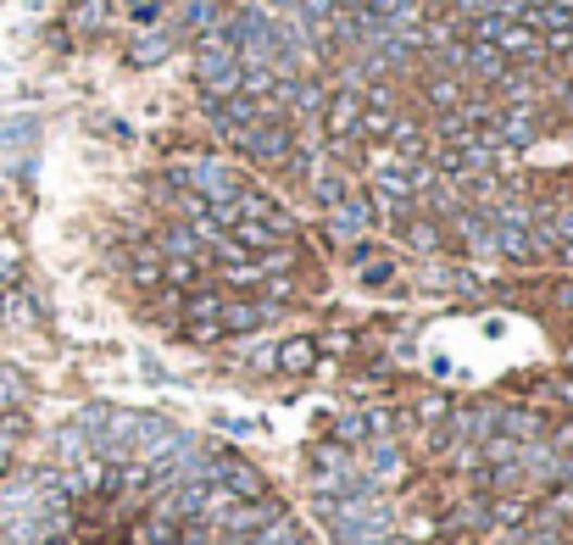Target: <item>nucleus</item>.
<instances>
[{"instance_id":"31","label":"nucleus","mask_w":573,"mask_h":545,"mask_svg":"<svg viewBox=\"0 0 573 545\" xmlns=\"http://www.w3.org/2000/svg\"><path fill=\"white\" fill-rule=\"evenodd\" d=\"M368 418L362 412H346V418H334V445H368Z\"/></svg>"},{"instance_id":"19","label":"nucleus","mask_w":573,"mask_h":545,"mask_svg":"<svg viewBox=\"0 0 573 545\" xmlns=\"http://www.w3.org/2000/svg\"><path fill=\"white\" fill-rule=\"evenodd\" d=\"M128 278L139 289H162V251H157V245H134V251H128Z\"/></svg>"},{"instance_id":"37","label":"nucleus","mask_w":573,"mask_h":545,"mask_svg":"<svg viewBox=\"0 0 573 545\" xmlns=\"http://www.w3.org/2000/svg\"><path fill=\"white\" fill-rule=\"evenodd\" d=\"M134 23H146V28H157V17H162V0H134Z\"/></svg>"},{"instance_id":"32","label":"nucleus","mask_w":573,"mask_h":545,"mask_svg":"<svg viewBox=\"0 0 573 545\" xmlns=\"http://www.w3.org/2000/svg\"><path fill=\"white\" fill-rule=\"evenodd\" d=\"M17 278H23V245L0 234V284H17Z\"/></svg>"},{"instance_id":"20","label":"nucleus","mask_w":573,"mask_h":545,"mask_svg":"<svg viewBox=\"0 0 573 545\" xmlns=\"http://www.w3.org/2000/svg\"><path fill=\"white\" fill-rule=\"evenodd\" d=\"M107 23H112V0H78V7L67 12L73 34H107Z\"/></svg>"},{"instance_id":"1","label":"nucleus","mask_w":573,"mask_h":545,"mask_svg":"<svg viewBox=\"0 0 573 545\" xmlns=\"http://www.w3.org/2000/svg\"><path fill=\"white\" fill-rule=\"evenodd\" d=\"M207 479L212 484H223L234 501H257V495H267V479H262V468L257 462H246V457H234V451H207Z\"/></svg>"},{"instance_id":"17","label":"nucleus","mask_w":573,"mask_h":545,"mask_svg":"<svg viewBox=\"0 0 573 545\" xmlns=\"http://www.w3.org/2000/svg\"><path fill=\"white\" fill-rule=\"evenodd\" d=\"M151 245H157L162 257H196V262H207V245H201V234L189 228V223H167Z\"/></svg>"},{"instance_id":"2","label":"nucleus","mask_w":573,"mask_h":545,"mask_svg":"<svg viewBox=\"0 0 573 545\" xmlns=\"http://www.w3.org/2000/svg\"><path fill=\"white\" fill-rule=\"evenodd\" d=\"M234 145H240V151L251 157V162H284L296 151V128L284 123V117H262V123H251V128H240L234 134Z\"/></svg>"},{"instance_id":"35","label":"nucleus","mask_w":573,"mask_h":545,"mask_svg":"<svg viewBox=\"0 0 573 545\" xmlns=\"http://www.w3.org/2000/svg\"><path fill=\"white\" fill-rule=\"evenodd\" d=\"M17 139H34V117H12V123H0V145H17Z\"/></svg>"},{"instance_id":"43","label":"nucleus","mask_w":573,"mask_h":545,"mask_svg":"<svg viewBox=\"0 0 573 545\" xmlns=\"http://www.w3.org/2000/svg\"><path fill=\"white\" fill-rule=\"evenodd\" d=\"M128 7H134V0H128Z\"/></svg>"},{"instance_id":"23","label":"nucleus","mask_w":573,"mask_h":545,"mask_svg":"<svg viewBox=\"0 0 573 545\" xmlns=\"http://www.w3.org/2000/svg\"><path fill=\"white\" fill-rule=\"evenodd\" d=\"M535 512H530V501L523 495H490V529H523Z\"/></svg>"},{"instance_id":"3","label":"nucleus","mask_w":573,"mask_h":545,"mask_svg":"<svg viewBox=\"0 0 573 545\" xmlns=\"http://www.w3.org/2000/svg\"><path fill=\"white\" fill-rule=\"evenodd\" d=\"M284 512V501H278V495H257V501H234L217 523H212V534H223L228 545H246L257 529H267L273 518Z\"/></svg>"},{"instance_id":"25","label":"nucleus","mask_w":573,"mask_h":545,"mask_svg":"<svg viewBox=\"0 0 573 545\" xmlns=\"http://www.w3.org/2000/svg\"><path fill=\"white\" fill-rule=\"evenodd\" d=\"M407 245H412V251H423V257H435L440 245H446V228L435 218H407Z\"/></svg>"},{"instance_id":"42","label":"nucleus","mask_w":573,"mask_h":545,"mask_svg":"<svg viewBox=\"0 0 573 545\" xmlns=\"http://www.w3.org/2000/svg\"><path fill=\"white\" fill-rule=\"evenodd\" d=\"M39 545H67V540H62V534H45V540H39Z\"/></svg>"},{"instance_id":"12","label":"nucleus","mask_w":573,"mask_h":545,"mask_svg":"<svg viewBox=\"0 0 573 545\" xmlns=\"http://www.w3.org/2000/svg\"><path fill=\"white\" fill-rule=\"evenodd\" d=\"M446 534H485L490 529V495H468V501H457L446 518H440Z\"/></svg>"},{"instance_id":"5","label":"nucleus","mask_w":573,"mask_h":545,"mask_svg":"<svg viewBox=\"0 0 573 545\" xmlns=\"http://www.w3.org/2000/svg\"><path fill=\"white\" fill-rule=\"evenodd\" d=\"M273 312H278V307L251 301V295H223V312H217V323H223V334H257V329H262Z\"/></svg>"},{"instance_id":"4","label":"nucleus","mask_w":573,"mask_h":545,"mask_svg":"<svg viewBox=\"0 0 573 545\" xmlns=\"http://www.w3.org/2000/svg\"><path fill=\"white\" fill-rule=\"evenodd\" d=\"M217 312H223V289H189V295H184V307H178V318H184V334L196 339V345H212V339H223V323H217Z\"/></svg>"},{"instance_id":"9","label":"nucleus","mask_w":573,"mask_h":545,"mask_svg":"<svg viewBox=\"0 0 573 545\" xmlns=\"http://www.w3.org/2000/svg\"><path fill=\"white\" fill-rule=\"evenodd\" d=\"M323 128H328V139H351L357 134V123H362V95L357 89H340V95H328L323 101V117H317Z\"/></svg>"},{"instance_id":"6","label":"nucleus","mask_w":573,"mask_h":545,"mask_svg":"<svg viewBox=\"0 0 573 545\" xmlns=\"http://www.w3.org/2000/svg\"><path fill=\"white\" fill-rule=\"evenodd\" d=\"M317 357H323V345H317L312 334H290V339L273 345V368L290 373V379H307V373L317 368Z\"/></svg>"},{"instance_id":"34","label":"nucleus","mask_w":573,"mask_h":545,"mask_svg":"<svg viewBox=\"0 0 573 545\" xmlns=\"http://www.w3.org/2000/svg\"><path fill=\"white\" fill-rule=\"evenodd\" d=\"M17 439H23V418L17 412H0V457H12Z\"/></svg>"},{"instance_id":"27","label":"nucleus","mask_w":573,"mask_h":545,"mask_svg":"<svg viewBox=\"0 0 573 545\" xmlns=\"http://www.w3.org/2000/svg\"><path fill=\"white\" fill-rule=\"evenodd\" d=\"M312 195H317L323 207H340L346 195H351V184H346L340 168H317V173H312Z\"/></svg>"},{"instance_id":"14","label":"nucleus","mask_w":573,"mask_h":545,"mask_svg":"<svg viewBox=\"0 0 573 545\" xmlns=\"http://www.w3.org/2000/svg\"><path fill=\"white\" fill-rule=\"evenodd\" d=\"M0 318H7L12 329H39L45 307H39V295H28L23 284H7V295H0Z\"/></svg>"},{"instance_id":"18","label":"nucleus","mask_w":573,"mask_h":545,"mask_svg":"<svg viewBox=\"0 0 573 545\" xmlns=\"http://www.w3.org/2000/svg\"><path fill=\"white\" fill-rule=\"evenodd\" d=\"M496 228V251L507 262H535V239H530V223H490Z\"/></svg>"},{"instance_id":"13","label":"nucleus","mask_w":573,"mask_h":545,"mask_svg":"<svg viewBox=\"0 0 573 545\" xmlns=\"http://www.w3.org/2000/svg\"><path fill=\"white\" fill-rule=\"evenodd\" d=\"M462 73L479 78V84H496V78L507 73V57L496 51V45H485V39H468V45H462Z\"/></svg>"},{"instance_id":"7","label":"nucleus","mask_w":573,"mask_h":545,"mask_svg":"<svg viewBox=\"0 0 573 545\" xmlns=\"http://www.w3.org/2000/svg\"><path fill=\"white\" fill-rule=\"evenodd\" d=\"M373 223H378V218H373V201H362V195H346L340 207H328V234H334V239H346V245L362 239Z\"/></svg>"},{"instance_id":"24","label":"nucleus","mask_w":573,"mask_h":545,"mask_svg":"<svg viewBox=\"0 0 573 545\" xmlns=\"http://www.w3.org/2000/svg\"><path fill=\"white\" fill-rule=\"evenodd\" d=\"M28 407V373L0 362V412H23Z\"/></svg>"},{"instance_id":"22","label":"nucleus","mask_w":573,"mask_h":545,"mask_svg":"<svg viewBox=\"0 0 573 545\" xmlns=\"http://www.w3.org/2000/svg\"><path fill=\"white\" fill-rule=\"evenodd\" d=\"M246 545H312V540H307V529H301L290 512H278V518H273L267 529H257Z\"/></svg>"},{"instance_id":"8","label":"nucleus","mask_w":573,"mask_h":545,"mask_svg":"<svg viewBox=\"0 0 573 545\" xmlns=\"http://www.w3.org/2000/svg\"><path fill=\"white\" fill-rule=\"evenodd\" d=\"M173 45H178V34H173V28H139V34L128 39L123 62H128V67H157V62H167V57H173Z\"/></svg>"},{"instance_id":"10","label":"nucleus","mask_w":573,"mask_h":545,"mask_svg":"<svg viewBox=\"0 0 573 545\" xmlns=\"http://www.w3.org/2000/svg\"><path fill=\"white\" fill-rule=\"evenodd\" d=\"M407 479V457L396 439H368V484H401Z\"/></svg>"},{"instance_id":"38","label":"nucleus","mask_w":573,"mask_h":545,"mask_svg":"<svg viewBox=\"0 0 573 545\" xmlns=\"http://www.w3.org/2000/svg\"><path fill=\"white\" fill-rule=\"evenodd\" d=\"M217 429H228V434H251V423H246V418H217Z\"/></svg>"},{"instance_id":"26","label":"nucleus","mask_w":573,"mask_h":545,"mask_svg":"<svg viewBox=\"0 0 573 545\" xmlns=\"http://www.w3.org/2000/svg\"><path fill=\"white\" fill-rule=\"evenodd\" d=\"M423 95H428V107H440V112H457V107H462V78H451V73H435V78H423Z\"/></svg>"},{"instance_id":"11","label":"nucleus","mask_w":573,"mask_h":545,"mask_svg":"<svg viewBox=\"0 0 573 545\" xmlns=\"http://www.w3.org/2000/svg\"><path fill=\"white\" fill-rule=\"evenodd\" d=\"M451 223H457V234H462V245H468L473 257H490L496 251V228H490V218L479 207H457Z\"/></svg>"},{"instance_id":"36","label":"nucleus","mask_w":573,"mask_h":545,"mask_svg":"<svg viewBox=\"0 0 573 545\" xmlns=\"http://www.w3.org/2000/svg\"><path fill=\"white\" fill-rule=\"evenodd\" d=\"M390 278H396V262H362V284L378 289V284H390Z\"/></svg>"},{"instance_id":"39","label":"nucleus","mask_w":573,"mask_h":545,"mask_svg":"<svg viewBox=\"0 0 573 545\" xmlns=\"http://www.w3.org/2000/svg\"><path fill=\"white\" fill-rule=\"evenodd\" d=\"M551 389H557V401H562V407H573V379H557Z\"/></svg>"},{"instance_id":"33","label":"nucleus","mask_w":573,"mask_h":545,"mask_svg":"<svg viewBox=\"0 0 573 545\" xmlns=\"http://www.w3.org/2000/svg\"><path fill=\"white\" fill-rule=\"evenodd\" d=\"M451 412H457V407L446 401V395H423V401H418V423H423V429H428V423H446Z\"/></svg>"},{"instance_id":"41","label":"nucleus","mask_w":573,"mask_h":545,"mask_svg":"<svg viewBox=\"0 0 573 545\" xmlns=\"http://www.w3.org/2000/svg\"><path fill=\"white\" fill-rule=\"evenodd\" d=\"M557 301H562V307H568V312H573V278H568V284H562V289H557Z\"/></svg>"},{"instance_id":"28","label":"nucleus","mask_w":573,"mask_h":545,"mask_svg":"<svg viewBox=\"0 0 573 545\" xmlns=\"http://www.w3.org/2000/svg\"><path fill=\"white\" fill-rule=\"evenodd\" d=\"M323 101H328V89H323L317 78H296V84H290V107H296L301 117H323Z\"/></svg>"},{"instance_id":"40","label":"nucleus","mask_w":573,"mask_h":545,"mask_svg":"<svg viewBox=\"0 0 573 545\" xmlns=\"http://www.w3.org/2000/svg\"><path fill=\"white\" fill-rule=\"evenodd\" d=\"M557 262H562V268L573 273V239H562V245H557Z\"/></svg>"},{"instance_id":"15","label":"nucleus","mask_w":573,"mask_h":545,"mask_svg":"<svg viewBox=\"0 0 573 545\" xmlns=\"http://www.w3.org/2000/svg\"><path fill=\"white\" fill-rule=\"evenodd\" d=\"M496 51H501V57H523V62H540V57H546V45H540V34H535L530 23H518V17H512V23L496 34Z\"/></svg>"},{"instance_id":"29","label":"nucleus","mask_w":573,"mask_h":545,"mask_svg":"<svg viewBox=\"0 0 573 545\" xmlns=\"http://www.w3.org/2000/svg\"><path fill=\"white\" fill-rule=\"evenodd\" d=\"M201 268H207V262H196V257H162V284H167V289H196Z\"/></svg>"},{"instance_id":"16","label":"nucleus","mask_w":573,"mask_h":545,"mask_svg":"<svg viewBox=\"0 0 573 545\" xmlns=\"http://www.w3.org/2000/svg\"><path fill=\"white\" fill-rule=\"evenodd\" d=\"M390 151H396V162H423L428 157V134H423V123H412V117H396L390 123Z\"/></svg>"},{"instance_id":"21","label":"nucleus","mask_w":573,"mask_h":545,"mask_svg":"<svg viewBox=\"0 0 573 545\" xmlns=\"http://www.w3.org/2000/svg\"><path fill=\"white\" fill-rule=\"evenodd\" d=\"M84 457H95V445H89V434L78 429V423H67V429H57V462H62V473H73Z\"/></svg>"},{"instance_id":"30","label":"nucleus","mask_w":573,"mask_h":545,"mask_svg":"<svg viewBox=\"0 0 573 545\" xmlns=\"http://www.w3.org/2000/svg\"><path fill=\"white\" fill-rule=\"evenodd\" d=\"M390 123H396L390 107H368V101H362V123H357L362 139H390Z\"/></svg>"}]
</instances>
